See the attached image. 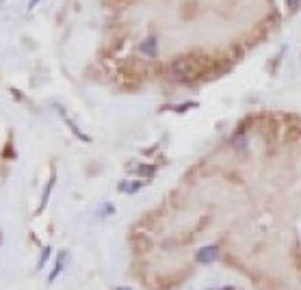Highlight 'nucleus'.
I'll return each mask as SVG.
<instances>
[{
	"label": "nucleus",
	"mask_w": 301,
	"mask_h": 290,
	"mask_svg": "<svg viewBox=\"0 0 301 290\" xmlns=\"http://www.w3.org/2000/svg\"><path fill=\"white\" fill-rule=\"evenodd\" d=\"M210 59H206L202 54H189L182 59H176L169 65V76L178 83H193L208 69Z\"/></svg>",
	"instance_id": "obj_1"
},
{
	"label": "nucleus",
	"mask_w": 301,
	"mask_h": 290,
	"mask_svg": "<svg viewBox=\"0 0 301 290\" xmlns=\"http://www.w3.org/2000/svg\"><path fill=\"white\" fill-rule=\"evenodd\" d=\"M217 256H219V249L214 247V245H210V247L199 249L197 256H195V260H197L199 264H208V262H214V260H217Z\"/></svg>",
	"instance_id": "obj_2"
},
{
	"label": "nucleus",
	"mask_w": 301,
	"mask_h": 290,
	"mask_svg": "<svg viewBox=\"0 0 301 290\" xmlns=\"http://www.w3.org/2000/svg\"><path fill=\"white\" fill-rule=\"evenodd\" d=\"M139 52H143L145 56H156V52H159V39H156L154 35H149L145 41H141Z\"/></svg>",
	"instance_id": "obj_3"
},
{
	"label": "nucleus",
	"mask_w": 301,
	"mask_h": 290,
	"mask_svg": "<svg viewBox=\"0 0 301 290\" xmlns=\"http://www.w3.org/2000/svg\"><path fill=\"white\" fill-rule=\"evenodd\" d=\"M65 260H67V251H61V253H59V258H56L54 271L50 273V277H48V281H50V284H52V281H54V279H56V277H59V275H61V271L65 269Z\"/></svg>",
	"instance_id": "obj_4"
},
{
	"label": "nucleus",
	"mask_w": 301,
	"mask_h": 290,
	"mask_svg": "<svg viewBox=\"0 0 301 290\" xmlns=\"http://www.w3.org/2000/svg\"><path fill=\"white\" fill-rule=\"evenodd\" d=\"M52 186H54V176H52V180L46 184V188H44V197H41V204H39V212L46 208V204H48V197H50V191H52Z\"/></svg>",
	"instance_id": "obj_5"
},
{
	"label": "nucleus",
	"mask_w": 301,
	"mask_h": 290,
	"mask_svg": "<svg viewBox=\"0 0 301 290\" xmlns=\"http://www.w3.org/2000/svg\"><path fill=\"white\" fill-rule=\"evenodd\" d=\"M154 167H147V165H141V167H137V173L139 176H145V178H149V176H154Z\"/></svg>",
	"instance_id": "obj_6"
},
{
	"label": "nucleus",
	"mask_w": 301,
	"mask_h": 290,
	"mask_svg": "<svg viewBox=\"0 0 301 290\" xmlns=\"http://www.w3.org/2000/svg\"><path fill=\"white\" fill-rule=\"evenodd\" d=\"M48 258H50V247L44 249V253H41V258H39V262H37V269H41L46 262H48Z\"/></svg>",
	"instance_id": "obj_7"
},
{
	"label": "nucleus",
	"mask_w": 301,
	"mask_h": 290,
	"mask_svg": "<svg viewBox=\"0 0 301 290\" xmlns=\"http://www.w3.org/2000/svg\"><path fill=\"white\" fill-rule=\"evenodd\" d=\"M288 7H290V11H297V7H299V0H288Z\"/></svg>",
	"instance_id": "obj_8"
},
{
	"label": "nucleus",
	"mask_w": 301,
	"mask_h": 290,
	"mask_svg": "<svg viewBox=\"0 0 301 290\" xmlns=\"http://www.w3.org/2000/svg\"><path fill=\"white\" fill-rule=\"evenodd\" d=\"M119 290H128V288H119Z\"/></svg>",
	"instance_id": "obj_9"
},
{
	"label": "nucleus",
	"mask_w": 301,
	"mask_h": 290,
	"mask_svg": "<svg viewBox=\"0 0 301 290\" xmlns=\"http://www.w3.org/2000/svg\"><path fill=\"white\" fill-rule=\"evenodd\" d=\"M223 290H232V288H223Z\"/></svg>",
	"instance_id": "obj_10"
}]
</instances>
